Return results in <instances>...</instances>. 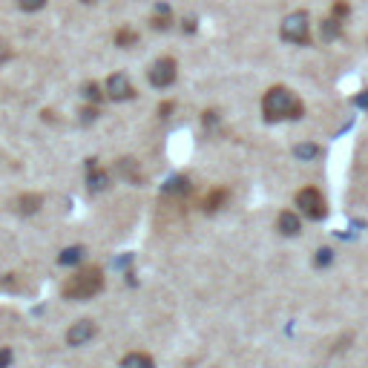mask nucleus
<instances>
[{"mask_svg": "<svg viewBox=\"0 0 368 368\" xmlns=\"http://www.w3.org/2000/svg\"><path fill=\"white\" fill-rule=\"evenodd\" d=\"M331 15L337 17V21H345V15H348V3H345V0H337L334 9H331Z\"/></svg>", "mask_w": 368, "mask_h": 368, "instance_id": "obj_22", "label": "nucleus"}, {"mask_svg": "<svg viewBox=\"0 0 368 368\" xmlns=\"http://www.w3.org/2000/svg\"><path fill=\"white\" fill-rule=\"evenodd\" d=\"M95 331H98V328H95L92 319H78V322H75L69 331H67V342H69V345H87V342L95 337Z\"/></svg>", "mask_w": 368, "mask_h": 368, "instance_id": "obj_7", "label": "nucleus"}, {"mask_svg": "<svg viewBox=\"0 0 368 368\" xmlns=\"http://www.w3.org/2000/svg\"><path fill=\"white\" fill-rule=\"evenodd\" d=\"M95 119H98V109H95V107H87V109L81 112V121H84V124H89V121H95Z\"/></svg>", "mask_w": 368, "mask_h": 368, "instance_id": "obj_23", "label": "nucleus"}, {"mask_svg": "<svg viewBox=\"0 0 368 368\" xmlns=\"http://www.w3.org/2000/svg\"><path fill=\"white\" fill-rule=\"evenodd\" d=\"M119 173H121L124 179H130L132 184H139V179H141L139 170H135V161H132V159H121V161H119Z\"/></svg>", "mask_w": 368, "mask_h": 368, "instance_id": "obj_15", "label": "nucleus"}, {"mask_svg": "<svg viewBox=\"0 0 368 368\" xmlns=\"http://www.w3.org/2000/svg\"><path fill=\"white\" fill-rule=\"evenodd\" d=\"M87 184H89L92 193H101V190L109 187V173H104V170L95 167V159H89V176H87Z\"/></svg>", "mask_w": 368, "mask_h": 368, "instance_id": "obj_9", "label": "nucleus"}, {"mask_svg": "<svg viewBox=\"0 0 368 368\" xmlns=\"http://www.w3.org/2000/svg\"><path fill=\"white\" fill-rule=\"evenodd\" d=\"M135 44H139V32H132V29H119V32H115V46L130 49Z\"/></svg>", "mask_w": 368, "mask_h": 368, "instance_id": "obj_13", "label": "nucleus"}, {"mask_svg": "<svg viewBox=\"0 0 368 368\" xmlns=\"http://www.w3.org/2000/svg\"><path fill=\"white\" fill-rule=\"evenodd\" d=\"M328 262H331V250H319V256H317V265H328Z\"/></svg>", "mask_w": 368, "mask_h": 368, "instance_id": "obj_25", "label": "nucleus"}, {"mask_svg": "<svg viewBox=\"0 0 368 368\" xmlns=\"http://www.w3.org/2000/svg\"><path fill=\"white\" fill-rule=\"evenodd\" d=\"M354 101H357V107H362V109H368V89H362V92L357 95V98H354Z\"/></svg>", "mask_w": 368, "mask_h": 368, "instance_id": "obj_26", "label": "nucleus"}, {"mask_svg": "<svg viewBox=\"0 0 368 368\" xmlns=\"http://www.w3.org/2000/svg\"><path fill=\"white\" fill-rule=\"evenodd\" d=\"M319 35H322V41H334V37L342 35V21H337V17H325L322 26H319Z\"/></svg>", "mask_w": 368, "mask_h": 368, "instance_id": "obj_11", "label": "nucleus"}, {"mask_svg": "<svg viewBox=\"0 0 368 368\" xmlns=\"http://www.w3.org/2000/svg\"><path fill=\"white\" fill-rule=\"evenodd\" d=\"M297 207H299L302 216L314 219V222L325 216V199H322V193H319L317 187H305V190H299V193H297Z\"/></svg>", "mask_w": 368, "mask_h": 368, "instance_id": "obj_4", "label": "nucleus"}, {"mask_svg": "<svg viewBox=\"0 0 368 368\" xmlns=\"http://www.w3.org/2000/svg\"><path fill=\"white\" fill-rule=\"evenodd\" d=\"M302 101L288 87H270L262 98V115L265 121H294L302 119Z\"/></svg>", "mask_w": 368, "mask_h": 368, "instance_id": "obj_1", "label": "nucleus"}, {"mask_svg": "<svg viewBox=\"0 0 368 368\" xmlns=\"http://www.w3.org/2000/svg\"><path fill=\"white\" fill-rule=\"evenodd\" d=\"M152 29H170V9L167 6H159L156 9V17H152Z\"/></svg>", "mask_w": 368, "mask_h": 368, "instance_id": "obj_18", "label": "nucleus"}, {"mask_svg": "<svg viewBox=\"0 0 368 368\" xmlns=\"http://www.w3.org/2000/svg\"><path fill=\"white\" fill-rule=\"evenodd\" d=\"M81 259H84V247H81V245H75V247H67L64 254L58 256V262H61V265H78Z\"/></svg>", "mask_w": 368, "mask_h": 368, "instance_id": "obj_14", "label": "nucleus"}, {"mask_svg": "<svg viewBox=\"0 0 368 368\" xmlns=\"http://www.w3.org/2000/svg\"><path fill=\"white\" fill-rule=\"evenodd\" d=\"M84 98H87V101H92V104H98V101L104 98V92H101V87H98V84H87V87H84Z\"/></svg>", "mask_w": 368, "mask_h": 368, "instance_id": "obj_19", "label": "nucleus"}, {"mask_svg": "<svg viewBox=\"0 0 368 368\" xmlns=\"http://www.w3.org/2000/svg\"><path fill=\"white\" fill-rule=\"evenodd\" d=\"M299 230H302L299 213H294V210H285V213H279V234H282V236H297Z\"/></svg>", "mask_w": 368, "mask_h": 368, "instance_id": "obj_8", "label": "nucleus"}, {"mask_svg": "<svg viewBox=\"0 0 368 368\" xmlns=\"http://www.w3.org/2000/svg\"><path fill=\"white\" fill-rule=\"evenodd\" d=\"M84 3H98V0H84Z\"/></svg>", "mask_w": 368, "mask_h": 368, "instance_id": "obj_28", "label": "nucleus"}, {"mask_svg": "<svg viewBox=\"0 0 368 368\" xmlns=\"http://www.w3.org/2000/svg\"><path fill=\"white\" fill-rule=\"evenodd\" d=\"M107 95L112 101H130V98H135V89L124 72H115L107 78Z\"/></svg>", "mask_w": 368, "mask_h": 368, "instance_id": "obj_6", "label": "nucleus"}, {"mask_svg": "<svg viewBox=\"0 0 368 368\" xmlns=\"http://www.w3.org/2000/svg\"><path fill=\"white\" fill-rule=\"evenodd\" d=\"M12 362V348H0V368H9Z\"/></svg>", "mask_w": 368, "mask_h": 368, "instance_id": "obj_24", "label": "nucleus"}, {"mask_svg": "<svg viewBox=\"0 0 368 368\" xmlns=\"http://www.w3.org/2000/svg\"><path fill=\"white\" fill-rule=\"evenodd\" d=\"M44 6H46V0H17V9H24V12H37Z\"/></svg>", "mask_w": 368, "mask_h": 368, "instance_id": "obj_20", "label": "nucleus"}, {"mask_svg": "<svg viewBox=\"0 0 368 368\" xmlns=\"http://www.w3.org/2000/svg\"><path fill=\"white\" fill-rule=\"evenodd\" d=\"M225 202H227V190H225V187H219V190H213L210 196L204 199V210H207V213H216Z\"/></svg>", "mask_w": 368, "mask_h": 368, "instance_id": "obj_12", "label": "nucleus"}, {"mask_svg": "<svg viewBox=\"0 0 368 368\" xmlns=\"http://www.w3.org/2000/svg\"><path fill=\"white\" fill-rule=\"evenodd\" d=\"M190 184H187V179L184 176H176V179H170V184L164 187L167 193H182V190H187Z\"/></svg>", "mask_w": 368, "mask_h": 368, "instance_id": "obj_21", "label": "nucleus"}, {"mask_svg": "<svg viewBox=\"0 0 368 368\" xmlns=\"http://www.w3.org/2000/svg\"><path fill=\"white\" fill-rule=\"evenodd\" d=\"M282 41L297 44V46H308L311 44V17L308 12H290L282 21Z\"/></svg>", "mask_w": 368, "mask_h": 368, "instance_id": "obj_3", "label": "nucleus"}, {"mask_svg": "<svg viewBox=\"0 0 368 368\" xmlns=\"http://www.w3.org/2000/svg\"><path fill=\"white\" fill-rule=\"evenodd\" d=\"M9 55H12V52H9L6 41H0V64H6V61H9Z\"/></svg>", "mask_w": 368, "mask_h": 368, "instance_id": "obj_27", "label": "nucleus"}, {"mask_svg": "<svg viewBox=\"0 0 368 368\" xmlns=\"http://www.w3.org/2000/svg\"><path fill=\"white\" fill-rule=\"evenodd\" d=\"M41 196H32V193H29V196H21V199H17V210H21V213H35L37 207H41Z\"/></svg>", "mask_w": 368, "mask_h": 368, "instance_id": "obj_17", "label": "nucleus"}, {"mask_svg": "<svg viewBox=\"0 0 368 368\" xmlns=\"http://www.w3.org/2000/svg\"><path fill=\"white\" fill-rule=\"evenodd\" d=\"M104 288V274L101 268H81L69 282L64 285V297L67 299H92L98 290Z\"/></svg>", "mask_w": 368, "mask_h": 368, "instance_id": "obj_2", "label": "nucleus"}, {"mask_svg": "<svg viewBox=\"0 0 368 368\" xmlns=\"http://www.w3.org/2000/svg\"><path fill=\"white\" fill-rule=\"evenodd\" d=\"M121 368H156V362H152V357L144 351H132L121 360Z\"/></svg>", "mask_w": 368, "mask_h": 368, "instance_id": "obj_10", "label": "nucleus"}, {"mask_svg": "<svg viewBox=\"0 0 368 368\" xmlns=\"http://www.w3.org/2000/svg\"><path fill=\"white\" fill-rule=\"evenodd\" d=\"M147 78H150V84L156 87V89H164V87H170V84H176L179 67H176V61H173V58H159V61L150 67Z\"/></svg>", "mask_w": 368, "mask_h": 368, "instance_id": "obj_5", "label": "nucleus"}, {"mask_svg": "<svg viewBox=\"0 0 368 368\" xmlns=\"http://www.w3.org/2000/svg\"><path fill=\"white\" fill-rule=\"evenodd\" d=\"M294 156L302 159V161H311V159L319 156V147H317V144H297V147H294Z\"/></svg>", "mask_w": 368, "mask_h": 368, "instance_id": "obj_16", "label": "nucleus"}]
</instances>
